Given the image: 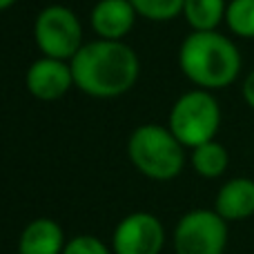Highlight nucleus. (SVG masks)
Listing matches in <instances>:
<instances>
[{"label": "nucleus", "instance_id": "nucleus-1", "mask_svg": "<svg viewBox=\"0 0 254 254\" xmlns=\"http://www.w3.org/2000/svg\"><path fill=\"white\" fill-rule=\"evenodd\" d=\"M74 85L94 98H116L134 87L140 74L136 52L123 40L85 43L69 61Z\"/></svg>", "mask_w": 254, "mask_h": 254}, {"label": "nucleus", "instance_id": "nucleus-2", "mask_svg": "<svg viewBox=\"0 0 254 254\" xmlns=\"http://www.w3.org/2000/svg\"><path fill=\"white\" fill-rule=\"evenodd\" d=\"M181 71L198 89H221L241 74V52L219 31H192L179 49Z\"/></svg>", "mask_w": 254, "mask_h": 254}, {"label": "nucleus", "instance_id": "nucleus-3", "mask_svg": "<svg viewBox=\"0 0 254 254\" xmlns=\"http://www.w3.org/2000/svg\"><path fill=\"white\" fill-rule=\"evenodd\" d=\"M127 154L131 165L154 181H172L185 165L183 145L170 131V127L161 125H140L131 131Z\"/></svg>", "mask_w": 254, "mask_h": 254}, {"label": "nucleus", "instance_id": "nucleus-4", "mask_svg": "<svg viewBox=\"0 0 254 254\" xmlns=\"http://www.w3.org/2000/svg\"><path fill=\"white\" fill-rule=\"evenodd\" d=\"M170 131L183 147H198L214 140L221 127V105L207 89L188 92L174 103L170 112Z\"/></svg>", "mask_w": 254, "mask_h": 254}, {"label": "nucleus", "instance_id": "nucleus-5", "mask_svg": "<svg viewBox=\"0 0 254 254\" xmlns=\"http://www.w3.org/2000/svg\"><path fill=\"white\" fill-rule=\"evenodd\" d=\"M34 38L43 56L69 63L83 47V25L71 9L49 4L36 18Z\"/></svg>", "mask_w": 254, "mask_h": 254}, {"label": "nucleus", "instance_id": "nucleus-6", "mask_svg": "<svg viewBox=\"0 0 254 254\" xmlns=\"http://www.w3.org/2000/svg\"><path fill=\"white\" fill-rule=\"evenodd\" d=\"M228 221L216 210H192L181 216L174 230L176 254H223Z\"/></svg>", "mask_w": 254, "mask_h": 254}, {"label": "nucleus", "instance_id": "nucleus-7", "mask_svg": "<svg viewBox=\"0 0 254 254\" xmlns=\"http://www.w3.org/2000/svg\"><path fill=\"white\" fill-rule=\"evenodd\" d=\"M165 243L163 223L149 212L127 214L114 230L112 252L114 254H161Z\"/></svg>", "mask_w": 254, "mask_h": 254}, {"label": "nucleus", "instance_id": "nucleus-8", "mask_svg": "<svg viewBox=\"0 0 254 254\" xmlns=\"http://www.w3.org/2000/svg\"><path fill=\"white\" fill-rule=\"evenodd\" d=\"M25 85L27 92L38 101H58L74 85L71 65L67 61L43 56L36 63H31V67L27 69Z\"/></svg>", "mask_w": 254, "mask_h": 254}, {"label": "nucleus", "instance_id": "nucleus-9", "mask_svg": "<svg viewBox=\"0 0 254 254\" xmlns=\"http://www.w3.org/2000/svg\"><path fill=\"white\" fill-rule=\"evenodd\" d=\"M136 9L129 0H98L92 9V27L103 40H121L136 22Z\"/></svg>", "mask_w": 254, "mask_h": 254}, {"label": "nucleus", "instance_id": "nucleus-10", "mask_svg": "<svg viewBox=\"0 0 254 254\" xmlns=\"http://www.w3.org/2000/svg\"><path fill=\"white\" fill-rule=\"evenodd\" d=\"M214 210L228 223L250 219L254 214V181L239 176V179L223 183V188L216 194Z\"/></svg>", "mask_w": 254, "mask_h": 254}, {"label": "nucleus", "instance_id": "nucleus-11", "mask_svg": "<svg viewBox=\"0 0 254 254\" xmlns=\"http://www.w3.org/2000/svg\"><path fill=\"white\" fill-rule=\"evenodd\" d=\"M65 232L52 219H34L20 234L18 252L20 254H63Z\"/></svg>", "mask_w": 254, "mask_h": 254}, {"label": "nucleus", "instance_id": "nucleus-12", "mask_svg": "<svg viewBox=\"0 0 254 254\" xmlns=\"http://www.w3.org/2000/svg\"><path fill=\"white\" fill-rule=\"evenodd\" d=\"M225 0H185L183 4V16L194 31H216L225 20Z\"/></svg>", "mask_w": 254, "mask_h": 254}, {"label": "nucleus", "instance_id": "nucleus-13", "mask_svg": "<svg viewBox=\"0 0 254 254\" xmlns=\"http://www.w3.org/2000/svg\"><path fill=\"white\" fill-rule=\"evenodd\" d=\"M228 163H230L228 149L221 143H216V140L203 143L192 149V167L203 179H219L228 170Z\"/></svg>", "mask_w": 254, "mask_h": 254}, {"label": "nucleus", "instance_id": "nucleus-14", "mask_svg": "<svg viewBox=\"0 0 254 254\" xmlns=\"http://www.w3.org/2000/svg\"><path fill=\"white\" fill-rule=\"evenodd\" d=\"M225 22L239 38H254V0H230Z\"/></svg>", "mask_w": 254, "mask_h": 254}, {"label": "nucleus", "instance_id": "nucleus-15", "mask_svg": "<svg viewBox=\"0 0 254 254\" xmlns=\"http://www.w3.org/2000/svg\"><path fill=\"white\" fill-rule=\"evenodd\" d=\"M129 2L134 4L138 16L147 18V20L165 22L183 13L185 0H129Z\"/></svg>", "mask_w": 254, "mask_h": 254}, {"label": "nucleus", "instance_id": "nucleus-16", "mask_svg": "<svg viewBox=\"0 0 254 254\" xmlns=\"http://www.w3.org/2000/svg\"><path fill=\"white\" fill-rule=\"evenodd\" d=\"M63 254H112V252L101 239L92 237V234H78V237L67 241Z\"/></svg>", "mask_w": 254, "mask_h": 254}, {"label": "nucleus", "instance_id": "nucleus-17", "mask_svg": "<svg viewBox=\"0 0 254 254\" xmlns=\"http://www.w3.org/2000/svg\"><path fill=\"white\" fill-rule=\"evenodd\" d=\"M243 98H246V103L254 110V69L246 76V80H243Z\"/></svg>", "mask_w": 254, "mask_h": 254}, {"label": "nucleus", "instance_id": "nucleus-18", "mask_svg": "<svg viewBox=\"0 0 254 254\" xmlns=\"http://www.w3.org/2000/svg\"><path fill=\"white\" fill-rule=\"evenodd\" d=\"M11 4H16V0H0V11H4V9H9Z\"/></svg>", "mask_w": 254, "mask_h": 254}]
</instances>
